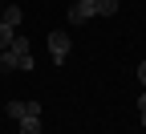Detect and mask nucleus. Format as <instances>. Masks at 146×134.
<instances>
[{
	"mask_svg": "<svg viewBox=\"0 0 146 134\" xmlns=\"http://www.w3.org/2000/svg\"><path fill=\"white\" fill-rule=\"evenodd\" d=\"M12 37H16V29L0 21V49H8V45H12Z\"/></svg>",
	"mask_w": 146,
	"mask_h": 134,
	"instance_id": "6",
	"label": "nucleus"
},
{
	"mask_svg": "<svg viewBox=\"0 0 146 134\" xmlns=\"http://www.w3.org/2000/svg\"><path fill=\"white\" fill-rule=\"evenodd\" d=\"M0 12H4V0H0Z\"/></svg>",
	"mask_w": 146,
	"mask_h": 134,
	"instance_id": "10",
	"label": "nucleus"
},
{
	"mask_svg": "<svg viewBox=\"0 0 146 134\" xmlns=\"http://www.w3.org/2000/svg\"><path fill=\"white\" fill-rule=\"evenodd\" d=\"M4 114H8V118H16V122H21V118H41V102H8L4 106Z\"/></svg>",
	"mask_w": 146,
	"mask_h": 134,
	"instance_id": "1",
	"label": "nucleus"
},
{
	"mask_svg": "<svg viewBox=\"0 0 146 134\" xmlns=\"http://www.w3.org/2000/svg\"><path fill=\"white\" fill-rule=\"evenodd\" d=\"M94 8H98V16H114L118 12V0H94Z\"/></svg>",
	"mask_w": 146,
	"mask_h": 134,
	"instance_id": "5",
	"label": "nucleus"
},
{
	"mask_svg": "<svg viewBox=\"0 0 146 134\" xmlns=\"http://www.w3.org/2000/svg\"><path fill=\"white\" fill-rule=\"evenodd\" d=\"M138 81H142V85H146V61H142V65H138Z\"/></svg>",
	"mask_w": 146,
	"mask_h": 134,
	"instance_id": "8",
	"label": "nucleus"
},
{
	"mask_svg": "<svg viewBox=\"0 0 146 134\" xmlns=\"http://www.w3.org/2000/svg\"><path fill=\"white\" fill-rule=\"evenodd\" d=\"M21 130L25 134H41V118H21Z\"/></svg>",
	"mask_w": 146,
	"mask_h": 134,
	"instance_id": "7",
	"label": "nucleus"
},
{
	"mask_svg": "<svg viewBox=\"0 0 146 134\" xmlns=\"http://www.w3.org/2000/svg\"><path fill=\"white\" fill-rule=\"evenodd\" d=\"M49 53H53V61H65L69 57V33H49Z\"/></svg>",
	"mask_w": 146,
	"mask_h": 134,
	"instance_id": "2",
	"label": "nucleus"
},
{
	"mask_svg": "<svg viewBox=\"0 0 146 134\" xmlns=\"http://www.w3.org/2000/svg\"><path fill=\"white\" fill-rule=\"evenodd\" d=\"M142 130H146V110H142Z\"/></svg>",
	"mask_w": 146,
	"mask_h": 134,
	"instance_id": "9",
	"label": "nucleus"
},
{
	"mask_svg": "<svg viewBox=\"0 0 146 134\" xmlns=\"http://www.w3.org/2000/svg\"><path fill=\"white\" fill-rule=\"evenodd\" d=\"M0 21H4V25H21V4H4V12H0Z\"/></svg>",
	"mask_w": 146,
	"mask_h": 134,
	"instance_id": "4",
	"label": "nucleus"
},
{
	"mask_svg": "<svg viewBox=\"0 0 146 134\" xmlns=\"http://www.w3.org/2000/svg\"><path fill=\"white\" fill-rule=\"evenodd\" d=\"M89 16H98L94 0H77V4L69 8V25H81V21H89Z\"/></svg>",
	"mask_w": 146,
	"mask_h": 134,
	"instance_id": "3",
	"label": "nucleus"
}]
</instances>
